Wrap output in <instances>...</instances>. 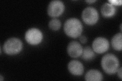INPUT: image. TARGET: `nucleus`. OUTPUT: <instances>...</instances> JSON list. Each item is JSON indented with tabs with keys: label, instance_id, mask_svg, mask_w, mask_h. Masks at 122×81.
Here are the masks:
<instances>
[{
	"label": "nucleus",
	"instance_id": "nucleus-14",
	"mask_svg": "<svg viewBox=\"0 0 122 81\" xmlns=\"http://www.w3.org/2000/svg\"><path fill=\"white\" fill-rule=\"evenodd\" d=\"M49 28L53 30H59L61 26V22L59 19L57 18H53L49 22Z\"/></svg>",
	"mask_w": 122,
	"mask_h": 81
},
{
	"label": "nucleus",
	"instance_id": "nucleus-4",
	"mask_svg": "<svg viewBox=\"0 0 122 81\" xmlns=\"http://www.w3.org/2000/svg\"><path fill=\"white\" fill-rule=\"evenodd\" d=\"M81 17L85 24L89 25H93L96 24L98 20L99 13L95 8L88 7L83 10Z\"/></svg>",
	"mask_w": 122,
	"mask_h": 81
},
{
	"label": "nucleus",
	"instance_id": "nucleus-8",
	"mask_svg": "<svg viewBox=\"0 0 122 81\" xmlns=\"http://www.w3.org/2000/svg\"><path fill=\"white\" fill-rule=\"evenodd\" d=\"M82 51V46L78 42L72 41L68 45L67 53L71 57L77 58L81 56Z\"/></svg>",
	"mask_w": 122,
	"mask_h": 81
},
{
	"label": "nucleus",
	"instance_id": "nucleus-18",
	"mask_svg": "<svg viewBox=\"0 0 122 81\" xmlns=\"http://www.w3.org/2000/svg\"><path fill=\"white\" fill-rule=\"evenodd\" d=\"M96 1V0H92V1H91V0H90V1H86V2L89 3H92L95 2Z\"/></svg>",
	"mask_w": 122,
	"mask_h": 81
},
{
	"label": "nucleus",
	"instance_id": "nucleus-12",
	"mask_svg": "<svg viewBox=\"0 0 122 81\" xmlns=\"http://www.w3.org/2000/svg\"><path fill=\"white\" fill-rule=\"evenodd\" d=\"M122 33H117L112 37V45L113 48L117 51L122 50Z\"/></svg>",
	"mask_w": 122,
	"mask_h": 81
},
{
	"label": "nucleus",
	"instance_id": "nucleus-7",
	"mask_svg": "<svg viewBox=\"0 0 122 81\" xmlns=\"http://www.w3.org/2000/svg\"><path fill=\"white\" fill-rule=\"evenodd\" d=\"M109 43L107 39L103 37H98L94 40L92 48L94 51L98 54H102L109 49Z\"/></svg>",
	"mask_w": 122,
	"mask_h": 81
},
{
	"label": "nucleus",
	"instance_id": "nucleus-11",
	"mask_svg": "<svg viewBox=\"0 0 122 81\" xmlns=\"http://www.w3.org/2000/svg\"><path fill=\"white\" fill-rule=\"evenodd\" d=\"M85 80L87 81H100L103 80V76L99 71L91 69L86 73Z\"/></svg>",
	"mask_w": 122,
	"mask_h": 81
},
{
	"label": "nucleus",
	"instance_id": "nucleus-5",
	"mask_svg": "<svg viewBox=\"0 0 122 81\" xmlns=\"http://www.w3.org/2000/svg\"><path fill=\"white\" fill-rule=\"evenodd\" d=\"M25 39L26 42L30 45H38L42 41V33L39 29L31 28L26 32L25 33Z\"/></svg>",
	"mask_w": 122,
	"mask_h": 81
},
{
	"label": "nucleus",
	"instance_id": "nucleus-16",
	"mask_svg": "<svg viewBox=\"0 0 122 81\" xmlns=\"http://www.w3.org/2000/svg\"><path fill=\"white\" fill-rule=\"evenodd\" d=\"M79 40H80V41H81V43L82 44H85V43H86V42H87L86 37L84 36H82L80 37Z\"/></svg>",
	"mask_w": 122,
	"mask_h": 81
},
{
	"label": "nucleus",
	"instance_id": "nucleus-3",
	"mask_svg": "<svg viewBox=\"0 0 122 81\" xmlns=\"http://www.w3.org/2000/svg\"><path fill=\"white\" fill-rule=\"evenodd\" d=\"M23 44L20 40L16 38H10L3 45V50L8 55H13L20 53L22 49Z\"/></svg>",
	"mask_w": 122,
	"mask_h": 81
},
{
	"label": "nucleus",
	"instance_id": "nucleus-9",
	"mask_svg": "<svg viewBox=\"0 0 122 81\" xmlns=\"http://www.w3.org/2000/svg\"><path fill=\"white\" fill-rule=\"evenodd\" d=\"M68 69L71 74L74 76H81L84 71L82 63L76 60L70 61L68 64Z\"/></svg>",
	"mask_w": 122,
	"mask_h": 81
},
{
	"label": "nucleus",
	"instance_id": "nucleus-15",
	"mask_svg": "<svg viewBox=\"0 0 122 81\" xmlns=\"http://www.w3.org/2000/svg\"><path fill=\"white\" fill-rule=\"evenodd\" d=\"M109 2L110 4H111L112 5H117V6H121L122 5V1L120 0V1H109Z\"/></svg>",
	"mask_w": 122,
	"mask_h": 81
},
{
	"label": "nucleus",
	"instance_id": "nucleus-13",
	"mask_svg": "<svg viewBox=\"0 0 122 81\" xmlns=\"http://www.w3.org/2000/svg\"><path fill=\"white\" fill-rule=\"evenodd\" d=\"M95 54L94 50L90 47L87 46L83 49L82 53L81 54L82 58L85 60H91L95 57Z\"/></svg>",
	"mask_w": 122,
	"mask_h": 81
},
{
	"label": "nucleus",
	"instance_id": "nucleus-2",
	"mask_svg": "<svg viewBox=\"0 0 122 81\" xmlns=\"http://www.w3.org/2000/svg\"><path fill=\"white\" fill-rule=\"evenodd\" d=\"M119 60L112 54H106L102 57L101 66L103 71L108 75L116 74L119 68Z\"/></svg>",
	"mask_w": 122,
	"mask_h": 81
},
{
	"label": "nucleus",
	"instance_id": "nucleus-10",
	"mask_svg": "<svg viewBox=\"0 0 122 81\" xmlns=\"http://www.w3.org/2000/svg\"><path fill=\"white\" fill-rule=\"evenodd\" d=\"M101 12L103 16L106 18L112 17L115 15L116 9L114 6L111 4L106 3L101 8Z\"/></svg>",
	"mask_w": 122,
	"mask_h": 81
},
{
	"label": "nucleus",
	"instance_id": "nucleus-1",
	"mask_svg": "<svg viewBox=\"0 0 122 81\" xmlns=\"http://www.w3.org/2000/svg\"><path fill=\"white\" fill-rule=\"evenodd\" d=\"M64 30L68 37L76 38L81 36L82 32L83 26L79 19L71 18L67 19L65 22Z\"/></svg>",
	"mask_w": 122,
	"mask_h": 81
},
{
	"label": "nucleus",
	"instance_id": "nucleus-6",
	"mask_svg": "<svg viewBox=\"0 0 122 81\" xmlns=\"http://www.w3.org/2000/svg\"><path fill=\"white\" fill-rule=\"evenodd\" d=\"M65 9L64 3L59 0H55L49 3L47 8V13L49 16L56 18L62 14Z\"/></svg>",
	"mask_w": 122,
	"mask_h": 81
},
{
	"label": "nucleus",
	"instance_id": "nucleus-19",
	"mask_svg": "<svg viewBox=\"0 0 122 81\" xmlns=\"http://www.w3.org/2000/svg\"><path fill=\"white\" fill-rule=\"evenodd\" d=\"M0 78H1V79H0V80L1 81H2L3 79V76H2V75L0 76Z\"/></svg>",
	"mask_w": 122,
	"mask_h": 81
},
{
	"label": "nucleus",
	"instance_id": "nucleus-17",
	"mask_svg": "<svg viewBox=\"0 0 122 81\" xmlns=\"http://www.w3.org/2000/svg\"><path fill=\"white\" fill-rule=\"evenodd\" d=\"M117 72L118 76L119 77V78L121 80H122V67H120V68L118 69Z\"/></svg>",
	"mask_w": 122,
	"mask_h": 81
}]
</instances>
